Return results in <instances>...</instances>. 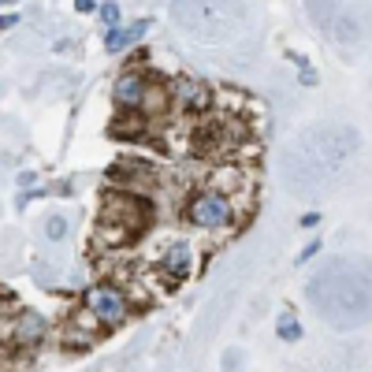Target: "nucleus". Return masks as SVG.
I'll return each mask as SVG.
<instances>
[{"instance_id":"6e6552de","label":"nucleus","mask_w":372,"mask_h":372,"mask_svg":"<svg viewBox=\"0 0 372 372\" xmlns=\"http://www.w3.org/2000/svg\"><path fill=\"white\" fill-rule=\"evenodd\" d=\"M16 332H19V339H23V342H34V339H41V335H45V320H41L37 313H30V309H26V313H19Z\"/></svg>"},{"instance_id":"f257e3e1","label":"nucleus","mask_w":372,"mask_h":372,"mask_svg":"<svg viewBox=\"0 0 372 372\" xmlns=\"http://www.w3.org/2000/svg\"><path fill=\"white\" fill-rule=\"evenodd\" d=\"M141 220H146V205L138 197H108V205L101 212V238L131 242L141 231Z\"/></svg>"},{"instance_id":"dca6fc26","label":"nucleus","mask_w":372,"mask_h":372,"mask_svg":"<svg viewBox=\"0 0 372 372\" xmlns=\"http://www.w3.org/2000/svg\"><path fill=\"white\" fill-rule=\"evenodd\" d=\"M4 4H16V0H4Z\"/></svg>"},{"instance_id":"ddd939ff","label":"nucleus","mask_w":372,"mask_h":372,"mask_svg":"<svg viewBox=\"0 0 372 372\" xmlns=\"http://www.w3.org/2000/svg\"><path fill=\"white\" fill-rule=\"evenodd\" d=\"M302 86H317V71H313L309 64H302Z\"/></svg>"},{"instance_id":"7ed1b4c3","label":"nucleus","mask_w":372,"mask_h":372,"mask_svg":"<svg viewBox=\"0 0 372 372\" xmlns=\"http://www.w3.org/2000/svg\"><path fill=\"white\" fill-rule=\"evenodd\" d=\"M86 306L101 324H120L127 317V298L120 287H112V283H101V287H93L86 294Z\"/></svg>"},{"instance_id":"2eb2a0df","label":"nucleus","mask_w":372,"mask_h":372,"mask_svg":"<svg viewBox=\"0 0 372 372\" xmlns=\"http://www.w3.org/2000/svg\"><path fill=\"white\" fill-rule=\"evenodd\" d=\"M75 8H79V11H93L97 4H93V0H75Z\"/></svg>"},{"instance_id":"423d86ee","label":"nucleus","mask_w":372,"mask_h":372,"mask_svg":"<svg viewBox=\"0 0 372 372\" xmlns=\"http://www.w3.org/2000/svg\"><path fill=\"white\" fill-rule=\"evenodd\" d=\"M112 97H116L120 105H127V108H134V105H141L146 101V82H141V75H123L116 86H112Z\"/></svg>"},{"instance_id":"39448f33","label":"nucleus","mask_w":372,"mask_h":372,"mask_svg":"<svg viewBox=\"0 0 372 372\" xmlns=\"http://www.w3.org/2000/svg\"><path fill=\"white\" fill-rule=\"evenodd\" d=\"M146 34H149V19H138L134 26H127V30L123 26H112L108 37H105V49L108 52H123L127 45H134V41H141Z\"/></svg>"},{"instance_id":"f8f14e48","label":"nucleus","mask_w":372,"mask_h":372,"mask_svg":"<svg viewBox=\"0 0 372 372\" xmlns=\"http://www.w3.org/2000/svg\"><path fill=\"white\" fill-rule=\"evenodd\" d=\"M317 253H320V238H313V242H309V246H306L302 253H298V265H306V261H313V257H317Z\"/></svg>"},{"instance_id":"20e7f679","label":"nucleus","mask_w":372,"mask_h":372,"mask_svg":"<svg viewBox=\"0 0 372 372\" xmlns=\"http://www.w3.org/2000/svg\"><path fill=\"white\" fill-rule=\"evenodd\" d=\"M175 97H179V108L190 112V116H202V112L209 108V90L202 82H194V79H179Z\"/></svg>"},{"instance_id":"9d476101","label":"nucleus","mask_w":372,"mask_h":372,"mask_svg":"<svg viewBox=\"0 0 372 372\" xmlns=\"http://www.w3.org/2000/svg\"><path fill=\"white\" fill-rule=\"evenodd\" d=\"M45 235H49L52 242H60V238L67 235V220H64V216H49V220H45Z\"/></svg>"},{"instance_id":"9b49d317","label":"nucleus","mask_w":372,"mask_h":372,"mask_svg":"<svg viewBox=\"0 0 372 372\" xmlns=\"http://www.w3.org/2000/svg\"><path fill=\"white\" fill-rule=\"evenodd\" d=\"M97 11H101V19L108 23V30H112V26H120V8L116 4H101Z\"/></svg>"},{"instance_id":"1a4fd4ad","label":"nucleus","mask_w":372,"mask_h":372,"mask_svg":"<svg viewBox=\"0 0 372 372\" xmlns=\"http://www.w3.org/2000/svg\"><path fill=\"white\" fill-rule=\"evenodd\" d=\"M276 335L283 342H298L302 339V324H298L294 313H279V320H276Z\"/></svg>"},{"instance_id":"0eeeda50","label":"nucleus","mask_w":372,"mask_h":372,"mask_svg":"<svg viewBox=\"0 0 372 372\" xmlns=\"http://www.w3.org/2000/svg\"><path fill=\"white\" fill-rule=\"evenodd\" d=\"M164 268L171 272V279H186L190 276V268H194V253L186 242H175V246H168L164 253Z\"/></svg>"},{"instance_id":"f03ea898","label":"nucleus","mask_w":372,"mask_h":372,"mask_svg":"<svg viewBox=\"0 0 372 372\" xmlns=\"http://www.w3.org/2000/svg\"><path fill=\"white\" fill-rule=\"evenodd\" d=\"M194 227L202 231H220V227H231L235 223V202L220 190H205V194H194L190 197V209H186Z\"/></svg>"},{"instance_id":"4468645a","label":"nucleus","mask_w":372,"mask_h":372,"mask_svg":"<svg viewBox=\"0 0 372 372\" xmlns=\"http://www.w3.org/2000/svg\"><path fill=\"white\" fill-rule=\"evenodd\" d=\"M320 223V212H306L302 216V227H317Z\"/></svg>"}]
</instances>
